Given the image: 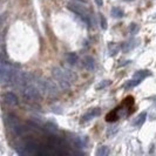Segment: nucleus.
<instances>
[{
  "label": "nucleus",
  "mask_w": 156,
  "mask_h": 156,
  "mask_svg": "<svg viewBox=\"0 0 156 156\" xmlns=\"http://www.w3.org/2000/svg\"><path fill=\"white\" fill-rule=\"evenodd\" d=\"M53 78L55 79V81L58 82V85L60 86L61 89L63 90H67L70 88V85H72V80L68 76L67 72L65 69V67H56L53 69Z\"/></svg>",
  "instance_id": "obj_1"
},
{
  "label": "nucleus",
  "mask_w": 156,
  "mask_h": 156,
  "mask_svg": "<svg viewBox=\"0 0 156 156\" xmlns=\"http://www.w3.org/2000/svg\"><path fill=\"white\" fill-rule=\"evenodd\" d=\"M16 69L6 61L1 62V83L4 86L13 83V80L16 76Z\"/></svg>",
  "instance_id": "obj_2"
},
{
  "label": "nucleus",
  "mask_w": 156,
  "mask_h": 156,
  "mask_svg": "<svg viewBox=\"0 0 156 156\" xmlns=\"http://www.w3.org/2000/svg\"><path fill=\"white\" fill-rule=\"evenodd\" d=\"M68 9H70L73 13H75L76 16H80V18L82 19V21L86 23L88 27L92 25L89 12L87 11V8L85 7V6L80 5L78 2H69V4H68Z\"/></svg>",
  "instance_id": "obj_3"
},
{
  "label": "nucleus",
  "mask_w": 156,
  "mask_h": 156,
  "mask_svg": "<svg viewBox=\"0 0 156 156\" xmlns=\"http://www.w3.org/2000/svg\"><path fill=\"white\" fill-rule=\"evenodd\" d=\"M23 94L26 100H32V101H35V100H38L42 96V94L40 93V90L38 89V87L34 83H32L30 79H28L27 85L23 88Z\"/></svg>",
  "instance_id": "obj_4"
},
{
  "label": "nucleus",
  "mask_w": 156,
  "mask_h": 156,
  "mask_svg": "<svg viewBox=\"0 0 156 156\" xmlns=\"http://www.w3.org/2000/svg\"><path fill=\"white\" fill-rule=\"evenodd\" d=\"M5 121H6V123H7L8 128L13 132V133L18 135V136H21L25 134L26 132V129H25V127H23L20 122H19V120L16 119L14 115H12V114H8L6 119H5Z\"/></svg>",
  "instance_id": "obj_5"
},
{
  "label": "nucleus",
  "mask_w": 156,
  "mask_h": 156,
  "mask_svg": "<svg viewBox=\"0 0 156 156\" xmlns=\"http://www.w3.org/2000/svg\"><path fill=\"white\" fill-rule=\"evenodd\" d=\"M100 114H101L100 108H92V109H89L86 114L82 116V122H87V121L92 120V119H94V117L99 116Z\"/></svg>",
  "instance_id": "obj_6"
},
{
  "label": "nucleus",
  "mask_w": 156,
  "mask_h": 156,
  "mask_svg": "<svg viewBox=\"0 0 156 156\" xmlns=\"http://www.w3.org/2000/svg\"><path fill=\"white\" fill-rule=\"evenodd\" d=\"M4 102L8 106H16L18 105V98L16 94L7 92L4 94Z\"/></svg>",
  "instance_id": "obj_7"
},
{
  "label": "nucleus",
  "mask_w": 156,
  "mask_h": 156,
  "mask_svg": "<svg viewBox=\"0 0 156 156\" xmlns=\"http://www.w3.org/2000/svg\"><path fill=\"white\" fill-rule=\"evenodd\" d=\"M83 66H85V68L88 69L89 72H93V70L95 69V60H94L92 56L86 55V56L83 58Z\"/></svg>",
  "instance_id": "obj_8"
},
{
  "label": "nucleus",
  "mask_w": 156,
  "mask_h": 156,
  "mask_svg": "<svg viewBox=\"0 0 156 156\" xmlns=\"http://www.w3.org/2000/svg\"><path fill=\"white\" fill-rule=\"evenodd\" d=\"M146 119H147V113H146V112H142L141 114H139L134 119L133 125L135 126V127H141V126L146 122Z\"/></svg>",
  "instance_id": "obj_9"
},
{
  "label": "nucleus",
  "mask_w": 156,
  "mask_h": 156,
  "mask_svg": "<svg viewBox=\"0 0 156 156\" xmlns=\"http://www.w3.org/2000/svg\"><path fill=\"white\" fill-rule=\"evenodd\" d=\"M149 75H151V73H150V70H148V69L137 70V72L134 74V79H139L141 81H143L146 78H148Z\"/></svg>",
  "instance_id": "obj_10"
},
{
  "label": "nucleus",
  "mask_w": 156,
  "mask_h": 156,
  "mask_svg": "<svg viewBox=\"0 0 156 156\" xmlns=\"http://www.w3.org/2000/svg\"><path fill=\"white\" fill-rule=\"evenodd\" d=\"M121 49V46L116 44V42H110L108 45V51H109V55L110 56H114L119 53V51Z\"/></svg>",
  "instance_id": "obj_11"
},
{
  "label": "nucleus",
  "mask_w": 156,
  "mask_h": 156,
  "mask_svg": "<svg viewBox=\"0 0 156 156\" xmlns=\"http://www.w3.org/2000/svg\"><path fill=\"white\" fill-rule=\"evenodd\" d=\"M74 142H75V144L78 146L79 148H85L87 146V143H88V140H87V137L85 136H78V137H75L74 139Z\"/></svg>",
  "instance_id": "obj_12"
},
{
  "label": "nucleus",
  "mask_w": 156,
  "mask_h": 156,
  "mask_svg": "<svg viewBox=\"0 0 156 156\" xmlns=\"http://www.w3.org/2000/svg\"><path fill=\"white\" fill-rule=\"evenodd\" d=\"M66 59H67V62L69 63V65H76L79 58H78V54H76V53L70 52V53H68V54H67Z\"/></svg>",
  "instance_id": "obj_13"
},
{
  "label": "nucleus",
  "mask_w": 156,
  "mask_h": 156,
  "mask_svg": "<svg viewBox=\"0 0 156 156\" xmlns=\"http://www.w3.org/2000/svg\"><path fill=\"white\" fill-rule=\"evenodd\" d=\"M110 154V150L106 146H101L96 150V156H108Z\"/></svg>",
  "instance_id": "obj_14"
},
{
  "label": "nucleus",
  "mask_w": 156,
  "mask_h": 156,
  "mask_svg": "<svg viewBox=\"0 0 156 156\" xmlns=\"http://www.w3.org/2000/svg\"><path fill=\"white\" fill-rule=\"evenodd\" d=\"M141 82V80H139V79H134L133 80H129V81H127V83H126V86L125 88L126 89H129V88H133V87H136L137 85H140Z\"/></svg>",
  "instance_id": "obj_15"
},
{
  "label": "nucleus",
  "mask_w": 156,
  "mask_h": 156,
  "mask_svg": "<svg viewBox=\"0 0 156 156\" xmlns=\"http://www.w3.org/2000/svg\"><path fill=\"white\" fill-rule=\"evenodd\" d=\"M112 16L114 18H122L123 16V11L120 7H113L112 8Z\"/></svg>",
  "instance_id": "obj_16"
},
{
  "label": "nucleus",
  "mask_w": 156,
  "mask_h": 156,
  "mask_svg": "<svg viewBox=\"0 0 156 156\" xmlns=\"http://www.w3.org/2000/svg\"><path fill=\"white\" fill-rule=\"evenodd\" d=\"M112 83V81L110 80H105V81H101L98 86H96V89L98 90H100V89H102V88H106V87H108Z\"/></svg>",
  "instance_id": "obj_17"
},
{
  "label": "nucleus",
  "mask_w": 156,
  "mask_h": 156,
  "mask_svg": "<svg viewBox=\"0 0 156 156\" xmlns=\"http://www.w3.org/2000/svg\"><path fill=\"white\" fill-rule=\"evenodd\" d=\"M100 25H101L102 30H107V20L103 16V14H100Z\"/></svg>",
  "instance_id": "obj_18"
},
{
  "label": "nucleus",
  "mask_w": 156,
  "mask_h": 156,
  "mask_svg": "<svg viewBox=\"0 0 156 156\" xmlns=\"http://www.w3.org/2000/svg\"><path fill=\"white\" fill-rule=\"evenodd\" d=\"M136 30H137V25H136V23H132V25H130V27H129V31L132 32V33H134Z\"/></svg>",
  "instance_id": "obj_19"
},
{
  "label": "nucleus",
  "mask_w": 156,
  "mask_h": 156,
  "mask_svg": "<svg viewBox=\"0 0 156 156\" xmlns=\"http://www.w3.org/2000/svg\"><path fill=\"white\" fill-rule=\"evenodd\" d=\"M94 1L96 2L98 6H102V5H103V0H94Z\"/></svg>",
  "instance_id": "obj_20"
}]
</instances>
